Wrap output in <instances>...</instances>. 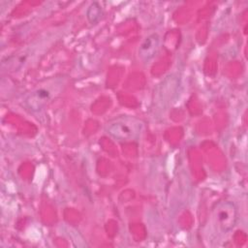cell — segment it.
<instances>
[{
  "instance_id": "cell-1",
  "label": "cell",
  "mask_w": 248,
  "mask_h": 248,
  "mask_svg": "<svg viewBox=\"0 0 248 248\" xmlns=\"http://www.w3.org/2000/svg\"><path fill=\"white\" fill-rule=\"evenodd\" d=\"M141 130V123L128 116L118 117L110 121L107 126V132L114 139L122 141L136 140Z\"/></svg>"
},
{
  "instance_id": "cell-2",
  "label": "cell",
  "mask_w": 248,
  "mask_h": 248,
  "mask_svg": "<svg viewBox=\"0 0 248 248\" xmlns=\"http://www.w3.org/2000/svg\"><path fill=\"white\" fill-rule=\"evenodd\" d=\"M214 214L219 228L227 232L234 228L237 222V208L232 202H222L217 204Z\"/></svg>"
},
{
  "instance_id": "cell-3",
  "label": "cell",
  "mask_w": 248,
  "mask_h": 248,
  "mask_svg": "<svg viewBox=\"0 0 248 248\" xmlns=\"http://www.w3.org/2000/svg\"><path fill=\"white\" fill-rule=\"evenodd\" d=\"M160 44L158 34L153 33L148 35L140 44L139 48V56L143 62L150 61L157 53Z\"/></svg>"
},
{
  "instance_id": "cell-4",
  "label": "cell",
  "mask_w": 248,
  "mask_h": 248,
  "mask_svg": "<svg viewBox=\"0 0 248 248\" xmlns=\"http://www.w3.org/2000/svg\"><path fill=\"white\" fill-rule=\"evenodd\" d=\"M49 98V91L45 88H40L29 95V97L26 99V105L32 110H39L43 107H45Z\"/></svg>"
},
{
  "instance_id": "cell-5",
  "label": "cell",
  "mask_w": 248,
  "mask_h": 248,
  "mask_svg": "<svg viewBox=\"0 0 248 248\" xmlns=\"http://www.w3.org/2000/svg\"><path fill=\"white\" fill-rule=\"evenodd\" d=\"M103 16V10L102 7L97 2H93L86 11V16L90 23L95 24L97 23Z\"/></svg>"
}]
</instances>
